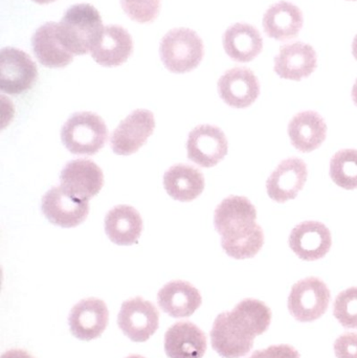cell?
Instances as JSON below:
<instances>
[{
  "label": "cell",
  "instance_id": "obj_1",
  "mask_svg": "<svg viewBox=\"0 0 357 358\" xmlns=\"http://www.w3.org/2000/svg\"><path fill=\"white\" fill-rule=\"evenodd\" d=\"M272 311L261 301H241L231 313H220L211 330L214 350L224 358L245 357L254 346L256 336L268 331Z\"/></svg>",
  "mask_w": 357,
  "mask_h": 358
},
{
  "label": "cell",
  "instance_id": "obj_2",
  "mask_svg": "<svg viewBox=\"0 0 357 358\" xmlns=\"http://www.w3.org/2000/svg\"><path fill=\"white\" fill-rule=\"evenodd\" d=\"M256 219L257 210L247 198L230 196L222 200L215 210L214 224L221 236V246L226 255L243 260L253 258L261 250L264 233Z\"/></svg>",
  "mask_w": 357,
  "mask_h": 358
},
{
  "label": "cell",
  "instance_id": "obj_3",
  "mask_svg": "<svg viewBox=\"0 0 357 358\" xmlns=\"http://www.w3.org/2000/svg\"><path fill=\"white\" fill-rule=\"evenodd\" d=\"M105 27L98 10L92 4L80 3L65 12L58 23L61 44L73 55L88 54L98 44Z\"/></svg>",
  "mask_w": 357,
  "mask_h": 358
},
{
  "label": "cell",
  "instance_id": "obj_4",
  "mask_svg": "<svg viewBox=\"0 0 357 358\" xmlns=\"http://www.w3.org/2000/svg\"><path fill=\"white\" fill-rule=\"evenodd\" d=\"M108 130L102 117L84 111L71 115L61 130L65 148L75 155H96L106 144Z\"/></svg>",
  "mask_w": 357,
  "mask_h": 358
},
{
  "label": "cell",
  "instance_id": "obj_5",
  "mask_svg": "<svg viewBox=\"0 0 357 358\" xmlns=\"http://www.w3.org/2000/svg\"><path fill=\"white\" fill-rule=\"evenodd\" d=\"M205 50L201 38L193 29H171L163 36L159 48L161 61L174 73L192 71L201 64Z\"/></svg>",
  "mask_w": 357,
  "mask_h": 358
},
{
  "label": "cell",
  "instance_id": "obj_6",
  "mask_svg": "<svg viewBox=\"0 0 357 358\" xmlns=\"http://www.w3.org/2000/svg\"><path fill=\"white\" fill-rule=\"evenodd\" d=\"M330 290L319 278L301 280L291 288L289 309L297 321L308 323L320 319L330 303Z\"/></svg>",
  "mask_w": 357,
  "mask_h": 358
},
{
  "label": "cell",
  "instance_id": "obj_7",
  "mask_svg": "<svg viewBox=\"0 0 357 358\" xmlns=\"http://www.w3.org/2000/svg\"><path fill=\"white\" fill-rule=\"evenodd\" d=\"M38 78V69L27 52L6 48L0 52V90L18 96L31 90Z\"/></svg>",
  "mask_w": 357,
  "mask_h": 358
},
{
  "label": "cell",
  "instance_id": "obj_8",
  "mask_svg": "<svg viewBox=\"0 0 357 358\" xmlns=\"http://www.w3.org/2000/svg\"><path fill=\"white\" fill-rule=\"evenodd\" d=\"M117 325L132 342H147L159 329V313L152 303L140 296L130 299L122 304Z\"/></svg>",
  "mask_w": 357,
  "mask_h": 358
},
{
  "label": "cell",
  "instance_id": "obj_9",
  "mask_svg": "<svg viewBox=\"0 0 357 358\" xmlns=\"http://www.w3.org/2000/svg\"><path fill=\"white\" fill-rule=\"evenodd\" d=\"M154 129V115L151 111L134 110L111 134V149L117 155H134L146 144Z\"/></svg>",
  "mask_w": 357,
  "mask_h": 358
},
{
  "label": "cell",
  "instance_id": "obj_10",
  "mask_svg": "<svg viewBox=\"0 0 357 358\" xmlns=\"http://www.w3.org/2000/svg\"><path fill=\"white\" fill-rule=\"evenodd\" d=\"M228 140L220 128L212 125L197 126L189 134L188 157L199 167L212 168L228 155Z\"/></svg>",
  "mask_w": 357,
  "mask_h": 358
},
{
  "label": "cell",
  "instance_id": "obj_11",
  "mask_svg": "<svg viewBox=\"0 0 357 358\" xmlns=\"http://www.w3.org/2000/svg\"><path fill=\"white\" fill-rule=\"evenodd\" d=\"M41 210L52 224L71 229L83 223L89 214V203L67 193L62 187H54L42 197Z\"/></svg>",
  "mask_w": 357,
  "mask_h": 358
},
{
  "label": "cell",
  "instance_id": "obj_12",
  "mask_svg": "<svg viewBox=\"0 0 357 358\" xmlns=\"http://www.w3.org/2000/svg\"><path fill=\"white\" fill-rule=\"evenodd\" d=\"M61 187L77 199L89 201L104 185V174L94 162L75 159L63 168L60 176Z\"/></svg>",
  "mask_w": 357,
  "mask_h": 358
},
{
  "label": "cell",
  "instance_id": "obj_13",
  "mask_svg": "<svg viewBox=\"0 0 357 358\" xmlns=\"http://www.w3.org/2000/svg\"><path fill=\"white\" fill-rule=\"evenodd\" d=\"M109 313L104 301L89 298L73 307L68 317L71 334L89 342L102 336L108 325Z\"/></svg>",
  "mask_w": 357,
  "mask_h": 358
},
{
  "label": "cell",
  "instance_id": "obj_14",
  "mask_svg": "<svg viewBox=\"0 0 357 358\" xmlns=\"http://www.w3.org/2000/svg\"><path fill=\"white\" fill-rule=\"evenodd\" d=\"M218 94L228 106L247 108L259 96V80L251 69L235 67L220 78Z\"/></svg>",
  "mask_w": 357,
  "mask_h": 358
},
{
  "label": "cell",
  "instance_id": "obj_15",
  "mask_svg": "<svg viewBox=\"0 0 357 358\" xmlns=\"http://www.w3.org/2000/svg\"><path fill=\"white\" fill-rule=\"evenodd\" d=\"M289 243L302 260L316 261L328 254L333 239L326 225L318 221H305L291 231Z\"/></svg>",
  "mask_w": 357,
  "mask_h": 358
},
{
  "label": "cell",
  "instance_id": "obj_16",
  "mask_svg": "<svg viewBox=\"0 0 357 358\" xmlns=\"http://www.w3.org/2000/svg\"><path fill=\"white\" fill-rule=\"evenodd\" d=\"M307 176V166L304 161L297 157L285 159L268 179V196L279 203L295 199L305 185Z\"/></svg>",
  "mask_w": 357,
  "mask_h": 358
},
{
  "label": "cell",
  "instance_id": "obj_17",
  "mask_svg": "<svg viewBox=\"0 0 357 358\" xmlns=\"http://www.w3.org/2000/svg\"><path fill=\"white\" fill-rule=\"evenodd\" d=\"M318 66L316 50L309 44L295 42L282 46L275 58V71L282 79L301 81Z\"/></svg>",
  "mask_w": 357,
  "mask_h": 358
},
{
  "label": "cell",
  "instance_id": "obj_18",
  "mask_svg": "<svg viewBox=\"0 0 357 358\" xmlns=\"http://www.w3.org/2000/svg\"><path fill=\"white\" fill-rule=\"evenodd\" d=\"M207 346L205 332L191 322L174 324L166 332L165 351L169 358H203Z\"/></svg>",
  "mask_w": 357,
  "mask_h": 358
},
{
  "label": "cell",
  "instance_id": "obj_19",
  "mask_svg": "<svg viewBox=\"0 0 357 358\" xmlns=\"http://www.w3.org/2000/svg\"><path fill=\"white\" fill-rule=\"evenodd\" d=\"M304 24L302 10L291 2H277L263 16L266 36L277 41H289L298 37Z\"/></svg>",
  "mask_w": 357,
  "mask_h": 358
},
{
  "label": "cell",
  "instance_id": "obj_20",
  "mask_svg": "<svg viewBox=\"0 0 357 358\" xmlns=\"http://www.w3.org/2000/svg\"><path fill=\"white\" fill-rule=\"evenodd\" d=\"M132 50L133 41L130 34L119 25H108L90 54L98 64L115 67L124 64L131 56Z\"/></svg>",
  "mask_w": 357,
  "mask_h": 358
},
{
  "label": "cell",
  "instance_id": "obj_21",
  "mask_svg": "<svg viewBox=\"0 0 357 358\" xmlns=\"http://www.w3.org/2000/svg\"><path fill=\"white\" fill-rule=\"evenodd\" d=\"M157 303L163 313L176 319L189 317L203 303L201 292L189 282L172 281L157 294Z\"/></svg>",
  "mask_w": 357,
  "mask_h": 358
},
{
  "label": "cell",
  "instance_id": "obj_22",
  "mask_svg": "<svg viewBox=\"0 0 357 358\" xmlns=\"http://www.w3.org/2000/svg\"><path fill=\"white\" fill-rule=\"evenodd\" d=\"M58 23L46 22L31 38V46L40 64L48 69H62L71 64L75 55L61 44L58 38Z\"/></svg>",
  "mask_w": 357,
  "mask_h": 358
},
{
  "label": "cell",
  "instance_id": "obj_23",
  "mask_svg": "<svg viewBox=\"0 0 357 358\" xmlns=\"http://www.w3.org/2000/svg\"><path fill=\"white\" fill-rule=\"evenodd\" d=\"M222 42L226 55L236 62H251L263 50L261 34L247 23H235L228 27Z\"/></svg>",
  "mask_w": 357,
  "mask_h": 358
},
{
  "label": "cell",
  "instance_id": "obj_24",
  "mask_svg": "<svg viewBox=\"0 0 357 358\" xmlns=\"http://www.w3.org/2000/svg\"><path fill=\"white\" fill-rule=\"evenodd\" d=\"M142 231V217L132 206H115L105 217L106 235L111 242L117 245L128 246L138 243Z\"/></svg>",
  "mask_w": 357,
  "mask_h": 358
},
{
  "label": "cell",
  "instance_id": "obj_25",
  "mask_svg": "<svg viewBox=\"0 0 357 358\" xmlns=\"http://www.w3.org/2000/svg\"><path fill=\"white\" fill-rule=\"evenodd\" d=\"M327 126L324 119L314 111L298 113L289 125L291 144L301 152L318 149L326 140Z\"/></svg>",
  "mask_w": 357,
  "mask_h": 358
},
{
  "label": "cell",
  "instance_id": "obj_26",
  "mask_svg": "<svg viewBox=\"0 0 357 358\" xmlns=\"http://www.w3.org/2000/svg\"><path fill=\"white\" fill-rule=\"evenodd\" d=\"M205 178L196 168L189 165L172 166L163 176V187L173 199L190 202L205 189Z\"/></svg>",
  "mask_w": 357,
  "mask_h": 358
},
{
  "label": "cell",
  "instance_id": "obj_27",
  "mask_svg": "<svg viewBox=\"0 0 357 358\" xmlns=\"http://www.w3.org/2000/svg\"><path fill=\"white\" fill-rule=\"evenodd\" d=\"M330 178L345 189H357V150L344 149L333 155L330 161Z\"/></svg>",
  "mask_w": 357,
  "mask_h": 358
},
{
  "label": "cell",
  "instance_id": "obj_28",
  "mask_svg": "<svg viewBox=\"0 0 357 358\" xmlns=\"http://www.w3.org/2000/svg\"><path fill=\"white\" fill-rule=\"evenodd\" d=\"M333 315L343 327L357 329V287L348 288L337 296Z\"/></svg>",
  "mask_w": 357,
  "mask_h": 358
},
{
  "label": "cell",
  "instance_id": "obj_29",
  "mask_svg": "<svg viewBox=\"0 0 357 358\" xmlns=\"http://www.w3.org/2000/svg\"><path fill=\"white\" fill-rule=\"evenodd\" d=\"M122 8L131 20L153 22L161 10V0H121Z\"/></svg>",
  "mask_w": 357,
  "mask_h": 358
},
{
  "label": "cell",
  "instance_id": "obj_30",
  "mask_svg": "<svg viewBox=\"0 0 357 358\" xmlns=\"http://www.w3.org/2000/svg\"><path fill=\"white\" fill-rule=\"evenodd\" d=\"M337 358H357V334H345L335 343Z\"/></svg>",
  "mask_w": 357,
  "mask_h": 358
},
{
  "label": "cell",
  "instance_id": "obj_31",
  "mask_svg": "<svg viewBox=\"0 0 357 358\" xmlns=\"http://www.w3.org/2000/svg\"><path fill=\"white\" fill-rule=\"evenodd\" d=\"M249 358H300V353L289 345H276L255 351Z\"/></svg>",
  "mask_w": 357,
  "mask_h": 358
},
{
  "label": "cell",
  "instance_id": "obj_32",
  "mask_svg": "<svg viewBox=\"0 0 357 358\" xmlns=\"http://www.w3.org/2000/svg\"><path fill=\"white\" fill-rule=\"evenodd\" d=\"M1 358H34L29 355L27 351L21 350V349H13V350L6 351L2 355Z\"/></svg>",
  "mask_w": 357,
  "mask_h": 358
},
{
  "label": "cell",
  "instance_id": "obj_33",
  "mask_svg": "<svg viewBox=\"0 0 357 358\" xmlns=\"http://www.w3.org/2000/svg\"><path fill=\"white\" fill-rule=\"evenodd\" d=\"M352 99H354V104L357 106V79L354 83V90H352Z\"/></svg>",
  "mask_w": 357,
  "mask_h": 358
},
{
  "label": "cell",
  "instance_id": "obj_34",
  "mask_svg": "<svg viewBox=\"0 0 357 358\" xmlns=\"http://www.w3.org/2000/svg\"><path fill=\"white\" fill-rule=\"evenodd\" d=\"M352 54L357 60V35L354 37V43H352Z\"/></svg>",
  "mask_w": 357,
  "mask_h": 358
},
{
  "label": "cell",
  "instance_id": "obj_35",
  "mask_svg": "<svg viewBox=\"0 0 357 358\" xmlns=\"http://www.w3.org/2000/svg\"><path fill=\"white\" fill-rule=\"evenodd\" d=\"M33 1L38 4H48L57 1V0H33Z\"/></svg>",
  "mask_w": 357,
  "mask_h": 358
},
{
  "label": "cell",
  "instance_id": "obj_36",
  "mask_svg": "<svg viewBox=\"0 0 357 358\" xmlns=\"http://www.w3.org/2000/svg\"><path fill=\"white\" fill-rule=\"evenodd\" d=\"M126 358H145V357H140V355H130V357H128Z\"/></svg>",
  "mask_w": 357,
  "mask_h": 358
},
{
  "label": "cell",
  "instance_id": "obj_37",
  "mask_svg": "<svg viewBox=\"0 0 357 358\" xmlns=\"http://www.w3.org/2000/svg\"><path fill=\"white\" fill-rule=\"evenodd\" d=\"M349 1H356V0H349Z\"/></svg>",
  "mask_w": 357,
  "mask_h": 358
}]
</instances>
